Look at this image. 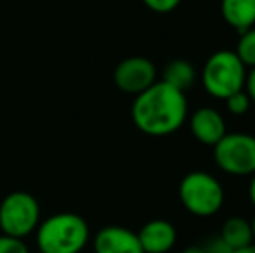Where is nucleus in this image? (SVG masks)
<instances>
[{
  "instance_id": "nucleus-9",
  "label": "nucleus",
  "mask_w": 255,
  "mask_h": 253,
  "mask_svg": "<svg viewBox=\"0 0 255 253\" xmlns=\"http://www.w3.org/2000/svg\"><path fill=\"white\" fill-rule=\"evenodd\" d=\"M189 128L196 141L212 148L228 134L222 115L210 106H203L193 113L189 118Z\"/></svg>"
},
{
  "instance_id": "nucleus-7",
  "label": "nucleus",
  "mask_w": 255,
  "mask_h": 253,
  "mask_svg": "<svg viewBox=\"0 0 255 253\" xmlns=\"http://www.w3.org/2000/svg\"><path fill=\"white\" fill-rule=\"evenodd\" d=\"M113 82L122 92L139 95L156 82V66L142 56H132L117 64Z\"/></svg>"
},
{
  "instance_id": "nucleus-23",
  "label": "nucleus",
  "mask_w": 255,
  "mask_h": 253,
  "mask_svg": "<svg viewBox=\"0 0 255 253\" xmlns=\"http://www.w3.org/2000/svg\"><path fill=\"white\" fill-rule=\"evenodd\" d=\"M250 227H252V236H254V243H255V215H254V219L250 220Z\"/></svg>"
},
{
  "instance_id": "nucleus-6",
  "label": "nucleus",
  "mask_w": 255,
  "mask_h": 253,
  "mask_svg": "<svg viewBox=\"0 0 255 253\" xmlns=\"http://www.w3.org/2000/svg\"><path fill=\"white\" fill-rule=\"evenodd\" d=\"M214 160L229 175H252L255 173V135L245 132L226 134L214 146Z\"/></svg>"
},
{
  "instance_id": "nucleus-13",
  "label": "nucleus",
  "mask_w": 255,
  "mask_h": 253,
  "mask_svg": "<svg viewBox=\"0 0 255 253\" xmlns=\"http://www.w3.org/2000/svg\"><path fill=\"white\" fill-rule=\"evenodd\" d=\"M161 82L172 85L174 88L181 92H186L191 88L196 82V70L189 61L186 59H174V61L167 63L163 68V78Z\"/></svg>"
},
{
  "instance_id": "nucleus-22",
  "label": "nucleus",
  "mask_w": 255,
  "mask_h": 253,
  "mask_svg": "<svg viewBox=\"0 0 255 253\" xmlns=\"http://www.w3.org/2000/svg\"><path fill=\"white\" fill-rule=\"evenodd\" d=\"M233 253H255V243L249 245V247H245V248H240V250H236Z\"/></svg>"
},
{
  "instance_id": "nucleus-14",
  "label": "nucleus",
  "mask_w": 255,
  "mask_h": 253,
  "mask_svg": "<svg viewBox=\"0 0 255 253\" xmlns=\"http://www.w3.org/2000/svg\"><path fill=\"white\" fill-rule=\"evenodd\" d=\"M235 54L245 68H255V26L240 33Z\"/></svg>"
},
{
  "instance_id": "nucleus-1",
  "label": "nucleus",
  "mask_w": 255,
  "mask_h": 253,
  "mask_svg": "<svg viewBox=\"0 0 255 253\" xmlns=\"http://www.w3.org/2000/svg\"><path fill=\"white\" fill-rule=\"evenodd\" d=\"M132 122L146 135L165 137L186 123L188 99L186 94L165 82H154L149 88L135 95L132 102Z\"/></svg>"
},
{
  "instance_id": "nucleus-8",
  "label": "nucleus",
  "mask_w": 255,
  "mask_h": 253,
  "mask_svg": "<svg viewBox=\"0 0 255 253\" xmlns=\"http://www.w3.org/2000/svg\"><path fill=\"white\" fill-rule=\"evenodd\" d=\"M96 253H144L137 233L122 226H106L94 236Z\"/></svg>"
},
{
  "instance_id": "nucleus-10",
  "label": "nucleus",
  "mask_w": 255,
  "mask_h": 253,
  "mask_svg": "<svg viewBox=\"0 0 255 253\" xmlns=\"http://www.w3.org/2000/svg\"><path fill=\"white\" fill-rule=\"evenodd\" d=\"M137 238L144 253H168L175 247L177 231L168 220L154 219L141 227Z\"/></svg>"
},
{
  "instance_id": "nucleus-16",
  "label": "nucleus",
  "mask_w": 255,
  "mask_h": 253,
  "mask_svg": "<svg viewBox=\"0 0 255 253\" xmlns=\"http://www.w3.org/2000/svg\"><path fill=\"white\" fill-rule=\"evenodd\" d=\"M0 253H30L23 240L2 234L0 236Z\"/></svg>"
},
{
  "instance_id": "nucleus-5",
  "label": "nucleus",
  "mask_w": 255,
  "mask_h": 253,
  "mask_svg": "<svg viewBox=\"0 0 255 253\" xmlns=\"http://www.w3.org/2000/svg\"><path fill=\"white\" fill-rule=\"evenodd\" d=\"M40 224L38 201L24 191H14L0 203V229L12 238H26Z\"/></svg>"
},
{
  "instance_id": "nucleus-3",
  "label": "nucleus",
  "mask_w": 255,
  "mask_h": 253,
  "mask_svg": "<svg viewBox=\"0 0 255 253\" xmlns=\"http://www.w3.org/2000/svg\"><path fill=\"white\" fill-rule=\"evenodd\" d=\"M247 68L235 51L222 49L207 59L202 71L203 87L212 97L226 101L229 95L245 88Z\"/></svg>"
},
{
  "instance_id": "nucleus-20",
  "label": "nucleus",
  "mask_w": 255,
  "mask_h": 253,
  "mask_svg": "<svg viewBox=\"0 0 255 253\" xmlns=\"http://www.w3.org/2000/svg\"><path fill=\"white\" fill-rule=\"evenodd\" d=\"M252 179H250V184H249V198H250V203L255 206V173H252Z\"/></svg>"
},
{
  "instance_id": "nucleus-2",
  "label": "nucleus",
  "mask_w": 255,
  "mask_h": 253,
  "mask_svg": "<svg viewBox=\"0 0 255 253\" xmlns=\"http://www.w3.org/2000/svg\"><path fill=\"white\" fill-rule=\"evenodd\" d=\"M89 224L77 213L51 215L37 227V245L42 253H80L89 243Z\"/></svg>"
},
{
  "instance_id": "nucleus-11",
  "label": "nucleus",
  "mask_w": 255,
  "mask_h": 253,
  "mask_svg": "<svg viewBox=\"0 0 255 253\" xmlns=\"http://www.w3.org/2000/svg\"><path fill=\"white\" fill-rule=\"evenodd\" d=\"M221 12L238 33L255 26V0H221Z\"/></svg>"
},
{
  "instance_id": "nucleus-21",
  "label": "nucleus",
  "mask_w": 255,
  "mask_h": 253,
  "mask_svg": "<svg viewBox=\"0 0 255 253\" xmlns=\"http://www.w3.org/2000/svg\"><path fill=\"white\" fill-rule=\"evenodd\" d=\"M181 253H205L203 252V247H198V245H191V247L184 248Z\"/></svg>"
},
{
  "instance_id": "nucleus-24",
  "label": "nucleus",
  "mask_w": 255,
  "mask_h": 253,
  "mask_svg": "<svg viewBox=\"0 0 255 253\" xmlns=\"http://www.w3.org/2000/svg\"><path fill=\"white\" fill-rule=\"evenodd\" d=\"M38 253H42V252H38Z\"/></svg>"
},
{
  "instance_id": "nucleus-18",
  "label": "nucleus",
  "mask_w": 255,
  "mask_h": 253,
  "mask_svg": "<svg viewBox=\"0 0 255 253\" xmlns=\"http://www.w3.org/2000/svg\"><path fill=\"white\" fill-rule=\"evenodd\" d=\"M203 252L205 253H233L231 248L221 240V236H215L212 240H208L203 245Z\"/></svg>"
},
{
  "instance_id": "nucleus-12",
  "label": "nucleus",
  "mask_w": 255,
  "mask_h": 253,
  "mask_svg": "<svg viewBox=\"0 0 255 253\" xmlns=\"http://www.w3.org/2000/svg\"><path fill=\"white\" fill-rule=\"evenodd\" d=\"M221 240L231 248L233 252L245 248L254 243L252 236V227H250V220L243 219V217H229L221 229Z\"/></svg>"
},
{
  "instance_id": "nucleus-15",
  "label": "nucleus",
  "mask_w": 255,
  "mask_h": 253,
  "mask_svg": "<svg viewBox=\"0 0 255 253\" xmlns=\"http://www.w3.org/2000/svg\"><path fill=\"white\" fill-rule=\"evenodd\" d=\"M226 108H228V111L231 113V115L235 116H242L245 115V113H249V109L252 108V101H250L249 94L245 92V88L240 92H236V94L229 95L228 99H226Z\"/></svg>"
},
{
  "instance_id": "nucleus-19",
  "label": "nucleus",
  "mask_w": 255,
  "mask_h": 253,
  "mask_svg": "<svg viewBox=\"0 0 255 253\" xmlns=\"http://www.w3.org/2000/svg\"><path fill=\"white\" fill-rule=\"evenodd\" d=\"M245 92L249 94L252 104H255V68H250L245 80Z\"/></svg>"
},
{
  "instance_id": "nucleus-4",
  "label": "nucleus",
  "mask_w": 255,
  "mask_h": 253,
  "mask_svg": "<svg viewBox=\"0 0 255 253\" xmlns=\"http://www.w3.org/2000/svg\"><path fill=\"white\" fill-rule=\"evenodd\" d=\"M179 199L195 217H212L224 205L222 184L212 173L195 170L182 177L179 184Z\"/></svg>"
},
{
  "instance_id": "nucleus-17",
  "label": "nucleus",
  "mask_w": 255,
  "mask_h": 253,
  "mask_svg": "<svg viewBox=\"0 0 255 253\" xmlns=\"http://www.w3.org/2000/svg\"><path fill=\"white\" fill-rule=\"evenodd\" d=\"M182 0H142L146 7L153 12L158 14H168L172 10H175L179 5H181Z\"/></svg>"
}]
</instances>
